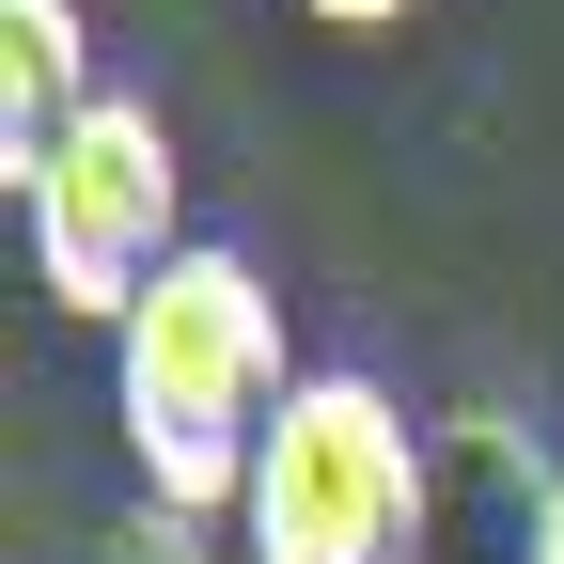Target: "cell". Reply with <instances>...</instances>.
Instances as JSON below:
<instances>
[{"label": "cell", "mask_w": 564, "mask_h": 564, "mask_svg": "<svg viewBox=\"0 0 564 564\" xmlns=\"http://www.w3.org/2000/svg\"><path fill=\"white\" fill-rule=\"evenodd\" d=\"M282 392H299V361H282V299H267V267L220 251V236H188L173 282L110 329L126 470L158 486L173 518H236V502H251V455H267Z\"/></svg>", "instance_id": "6da1fadb"}, {"label": "cell", "mask_w": 564, "mask_h": 564, "mask_svg": "<svg viewBox=\"0 0 564 564\" xmlns=\"http://www.w3.org/2000/svg\"><path fill=\"white\" fill-rule=\"evenodd\" d=\"M251 564H423V440L377 377H299L236 502Z\"/></svg>", "instance_id": "7a4b0ae2"}, {"label": "cell", "mask_w": 564, "mask_h": 564, "mask_svg": "<svg viewBox=\"0 0 564 564\" xmlns=\"http://www.w3.org/2000/svg\"><path fill=\"white\" fill-rule=\"evenodd\" d=\"M17 220H32V282H47V299L95 314V329H126V314L173 282V251H188L173 126L141 110V95H95L79 126L47 141V173L17 188Z\"/></svg>", "instance_id": "3957f363"}, {"label": "cell", "mask_w": 564, "mask_h": 564, "mask_svg": "<svg viewBox=\"0 0 564 564\" xmlns=\"http://www.w3.org/2000/svg\"><path fill=\"white\" fill-rule=\"evenodd\" d=\"M95 110V32L79 0H0V173H47V141Z\"/></svg>", "instance_id": "277c9868"}, {"label": "cell", "mask_w": 564, "mask_h": 564, "mask_svg": "<svg viewBox=\"0 0 564 564\" xmlns=\"http://www.w3.org/2000/svg\"><path fill=\"white\" fill-rule=\"evenodd\" d=\"M299 17H329V32H392V17H423V0H299Z\"/></svg>", "instance_id": "5b68a950"}, {"label": "cell", "mask_w": 564, "mask_h": 564, "mask_svg": "<svg viewBox=\"0 0 564 564\" xmlns=\"http://www.w3.org/2000/svg\"><path fill=\"white\" fill-rule=\"evenodd\" d=\"M518 564H564V470L533 486V549H518Z\"/></svg>", "instance_id": "8992f818"}]
</instances>
